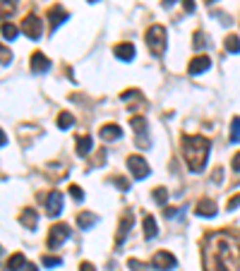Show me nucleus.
Returning <instances> with one entry per match:
<instances>
[{
    "instance_id": "obj_1",
    "label": "nucleus",
    "mask_w": 240,
    "mask_h": 271,
    "mask_svg": "<svg viewBox=\"0 0 240 271\" xmlns=\"http://www.w3.org/2000/svg\"><path fill=\"white\" fill-rule=\"evenodd\" d=\"M207 271H238L240 269V245L226 233H214L207 238L204 252Z\"/></svg>"
},
{
    "instance_id": "obj_2",
    "label": "nucleus",
    "mask_w": 240,
    "mask_h": 271,
    "mask_svg": "<svg viewBox=\"0 0 240 271\" xmlns=\"http://www.w3.org/2000/svg\"><path fill=\"white\" fill-rule=\"evenodd\" d=\"M211 142L207 137H185L182 139V151H185V161L192 173H202L207 166Z\"/></svg>"
},
{
    "instance_id": "obj_3",
    "label": "nucleus",
    "mask_w": 240,
    "mask_h": 271,
    "mask_svg": "<svg viewBox=\"0 0 240 271\" xmlns=\"http://www.w3.org/2000/svg\"><path fill=\"white\" fill-rule=\"evenodd\" d=\"M147 46L154 55H163L166 51V29L161 24H154L147 29Z\"/></svg>"
},
{
    "instance_id": "obj_4",
    "label": "nucleus",
    "mask_w": 240,
    "mask_h": 271,
    "mask_svg": "<svg viewBox=\"0 0 240 271\" xmlns=\"http://www.w3.org/2000/svg\"><path fill=\"white\" fill-rule=\"evenodd\" d=\"M67 238H70V226L58 223V226H53V228H51V233H48V247H51V250H56V247H60Z\"/></svg>"
},
{
    "instance_id": "obj_5",
    "label": "nucleus",
    "mask_w": 240,
    "mask_h": 271,
    "mask_svg": "<svg viewBox=\"0 0 240 271\" xmlns=\"http://www.w3.org/2000/svg\"><path fill=\"white\" fill-rule=\"evenodd\" d=\"M130 125H132V130H135V137H137V144L142 146V149H147L151 142L147 139V120L142 118V115H135L132 120H130Z\"/></svg>"
},
{
    "instance_id": "obj_6",
    "label": "nucleus",
    "mask_w": 240,
    "mask_h": 271,
    "mask_svg": "<svg viewBox=\"0 0 240 271\" xmlns=\"http://www.w3.org/2000/svg\"><path fill=\"white\" fill-rule=\"evenodd\" d=\"M127 168H130V173H132L137 180H144V178L149 175V163L144 161L142 156H137V154L127 159Z\"/></svg>"
},
{
    "instance_id": "obj_7",
    "label": "nucleus",
    "mask_w": 240,
    "mask_h": 271,
    "mask_svg": "<svg viewBox=\"0 0 240 271\" xmlns=\"http://www.w3.org/2000/svg\"><path fill=\"white\" fill-rule=\"evenodd\" d=\"M151 267L156 271H171L176 267V257L171 254V252H166V250H161V252H156L154 254V259H151Z\"/></svg>"
},
{
    "instance_id": "obj_8",
    "label": "nucleus",
    "mask_w": 240,
    "mask_h": 271,
    "mask_svg": "<svg viewBox=\"0 0 240 271\" xmlns=\"http://www.w3.org/2000/svg\"><path fill=\"white\" fill-rule=\"evenodd\" d=\"M22 31L29 36L31 41H39L41 39V20L36 15H27L24 22H22Z\"/></svg>"
},
{
    "instance_id": "obj_9",
    "label": "nucleus",
    "mask_w": 240,
    "mask_h": 271,
    "mask_svg": "<svg viewBox=\"0 0 240 271\" xmlns=\"http://www.w3.org/2000/svg\"><path fill=\"white\" fill-rule=\"evenodd\" d=\"M51 70V60L46 58L43 53H34L31 55V72L34 75H43Z\"/></svg>"
},
{
    "instance_id": "obj_10",
    "label": "nucleus",
    "mask_w": 240,
    "mask_h": 271,
    "mask_svg": "<svg viewBox=\"0 0 240 271\" xmlns=\"http://www.w3.org/2000/svg\"><path fill=\"white\" fill-rule=\"evenodd\" d=\"M132 223H135V216L127 211L125 216L120 218V226H118V235H116V245H122L125 243V238H127V233H130V228H132Z\"/></svg>"
},
{
    "instance_id": "obj_11",
    "label": "nucleus",
    "mask_w": 240,
    "mask_h": 271,
    "mask_svg": "<svg viewBox=\"0 0 240 271\" xmlns=\"http://www.w3.org/2000/svg\"><path fill=\"white\" fill-rule=\"evenodd\" d=\"M209 67H211V58L200 55V58H195V60L187 65V72H190V75H202V72H207Z\"/></svg>"
},
{
    "instance_id": "obj_12",
    "label": "nucleus",
    "mask_w": 240,
    "mask_h": 271,
    "mask_svg": "<svg viewBox=\"0 0 240 271\" xmlns=\"http://www.w3.org/2000/svg\"><path fill=\"white\" fill-rule=\"evenodd\" d=\"M195 214L202 218H209V216H216V204L211 199H202L197 207H195Z\"/></svg>"
},
{
    "instance_id": "obj_13",
    "label": "nucleus",
    "mask_w": 240,
    "mask_h": 271,
    "mask_svg": "<svg viewBox=\"0 0 240 271\" xmlns=\"http://www.w3.org/2000/svg\"><path fill=\"white\" fill-rule=\"evenodd\" d=\"M46 207H48V216H58L60 209H62V194L60 192H51Z\"/></svg>"
},
{
    "instance_id": "obj_14",
    "label": "nucleus",
    "mask_w": 240,
    "mask_h": 271,
    "mask_svg": "<svg viewBox=\"0 0 240 271\" xmlns=\"http://www.w3.org/2000/svg\"><path fill=\"white\" fill-rule=\"evenodd\" d=\"M99 137L106 139V142H113V139H120V137H122V130H120L118 125L111 123V125H103V127L99 130Z\"/></svg>"
},
{
    "instance_id": "obj_15",
    "label": "nucleus",
    "mask_w": 240,
    "mask_h": 271,
    "mask_svg": "<svg viewBox=\"0 0 240 271\" xmlns=\"http://www.w3.org/2000/svg\"><path fill=\"white\" fill-rule=\"evenodd\" d=\"M67 17H70V15H67V10H65V7H51V10H48V20H51L53 29L60 27Z\"/></svg>"
},
{
    "instance_id": "obj_16",
    "label": "nucleus",
    "mask_w": 240,
    "mask_h": 271,
    "mask_svg": "<svg viewBox=\"0 0 240 271\" xmlns=\"http://www.w3.org/2000/svg\"><path fill=\"white\" fill-rule=\"evenodd\" d=\"M20 221H22V226H27L29 230H36V226H39V214H36L34 209H24V211L20 214Z\"/></svg>"
},
{
    "instance_id": "obj_17",
    "label": "nucleus",
    "mask_w": 240,
    "mask_h": 271,
    "mask_svg": "<svg viewBox=\"0 0 240 271\" xmlns=\"http://www.w3.org/2000/svg\"><path fill=\"white\" fill-rule=\"evenodd\" d=\"M116 58H120V60H132L135 58V46L132 43H120V46H116Z\"/></svg>"
},
{
    "instance_id": "obj_18",
    "label": "nucleus",
    "mask_w": 240,
    "mask_h": 271,
    "mask_svg": "<svg viewBox=\"0 0 240 271\" xmlns=\"http://www.w3.org/2000/svg\"><path fill=\"white\" fill-rule=\"evenodd\" d=\"M96 223V214H91V211H82V214H77V228H82V230H87Z\"/></svg>"
},
{
    "instance_id": "obj_19",
    "label": "nucleus",
    "mask_w": 240,
    "mask_h": 271,
    "mask_svg": "<svg viewBox=\"0 0 240 271\" xmlns=\"http://www.w3.org/2000/svg\"><path fill=\"white\" fill-rule=\"evenodd\" d=\"M91 146H94L91 137H87V135L77 137V154H80V156H87V154L91 151Z\"/></svg>"
},
{
    "instance_id": "obj_20",
    "label": "nucleus",
    "mask_w": 240,
    "mask_h": 271,
    "mask_svg": "<svg viewBox=\"0 0 240 271\" xmlns=\"http://www.w3.org/2000/svg\"><path fill=\"white\" fill-rule=\"evenodd\" d=\"M27 267V259H24V254H12L10 257V262H7V271H20V269H24Z\"/></svg>"
},
{
    "instance_id": "obj_21",
    "label": "nucleus",
    "mask_w": 240,
    "mask_h": 271,
    "mask_svg": "<svg viewBox=\"0 0 240 271\" xmlns=\"http://www.w3.org/2000/svg\"><path fill=\"white\" fill-rule=\"evenodd\" d=\"M156 230H159V226H156L154 216H144V238H147V240L156 238Z\"/></svg>"
},
{
    "instance_id": "obj_22",
    "label": "nucleus",
    "mask_w": 240,
    "mask_h": 271,
    "mask_svg": "<svg viewBox=\"0 0 240 271\" xmlns=\"http://www.w3.org/2000/svg\"><path fill=\"white\" fill-rule=\"evenodd\" d=\"M15 10H17V0H0V15L2 17H10Z\"/></svg>"
},
{
    "instance_id": "obj_23",
    "label": "nucleus",
    "mask_w": 240,
    "mask_h": 271,
    "mask_svg": "<svg viewBox=\"0 0 240 271\" xmlns=\"http://www.w3.org/2000/svg\"><path fill=\"white\" fill-rule=\"evenodd\" d=\"M72 123H75V118H72L70 113H60V115H58V127H60V130L72 127Z\"/></svg>"
},
{
    "instance_id": "obj_24",
    "label": "nucleus",
    "mask_w": 240,
    "mask_h": 271,
    "mask_svg": "<svg viewBox=\"0 0 240 271\" xmlns=\"http://www.w3.org/2000/svg\"><path fill=\"white\" fill-rule=\"evenodd\" d=\"M226 51H228V53H240V39L238 36H228V39H226Z\"/></svg>"
},
{
    "instance_id": "obj_25",
    "label": "nucleus",
    "mask_w": 240,
    "mask_h": 271,
    "mask_svg": "<svg viewBox=\"0 0 240 271\" xmlns=\"http://www.w3.org/2000/svg\"><path fill=\"white\" fill-rule=\"evenodd\" d=\"M17 34H20V29L15 27V24H2V36H5V41H12Z\"/></svg>"
},
{
    "instance_id": "obj_26",
    "label": "nucleus",
    "mask_w": 240,
    "mask_h": 271,
    "mask_svg": "<svg viewBox=\"0 0 240 271\" xmlns=\"http://www.w3.org/2000/svg\"><path fill=\"white\" fill-rule=\"evenodd\" d=\"M151 194H154V199H156L159 204H166V199H168V190H166V188H156Z\"/></svg>"
},
{
    "instance_id": "obj_27",
    "label": "nucleus",
    "mask_w": 240,
    "mask_h": 271,
    "mask_svg": "<svg viewBox=\"0 0 240 271\" xmlns=\"http://www.w3.org/2000/svg\"><path fill=\"white\" fill-rule=\"evenodd\" d=\"M231 142H240V118H233V125H231Z\"/></svg>"
},
{
    "instance_id": "obj_28",
    "label": "nucleus",
    "mask_w": 240,
    "mask_h": 271,
    "mask_svg": "<svg viewBox=\"0 0 240 271\" xmlns=\"http://www.w3.org/2000/svg\"><path fill=\"white\" fill-rule=\"evenodd\" d=\"M70 194H72L77 202H82V199H84V192H82V188H77V185H70Z\"/></svg>"
},
{
    "instance_id": "obj_29",
    "label": "nucleus",
    "mask_w": 240,
    "mask_h": 271,
    "mask_svg": "<svg viewBox=\"0 0 240 271\" xmlns=\"http://www.w3.org/2000/svg\"><path fill=\"white\" fill-rule=\"evenodd\" d=\"M204 46H207L204 34H202V31H197V34H195V48H204Z\"/></svg>"
},
{
    "instance_id": "obj_30",
    "label": "nucleus",
    "mask_w": 240,
    "mask_h": 271,
    "mask_svg": "<svg viewBox=\"0 0 240 271\" xmlns=\"http://www.w3.org/2000/svg\"><path fill=\"white\" fill-rule=\"evenodd\" d=\"M62 262H60L58 257H43V267H60Z\"/></svg>"
},
{
    "instance_id": "obj_31",
    "label": "nucleus",
    "mask_w": 240,
    "mask_h": 271,
    "mask_svg": "<svg viewBox=\"0 0 240 271\" xmlns=\"http://www.w3.org/2000/svg\"><path fill=\"white\" fill-rule=\"evenodd\" d=\"M226 207H228V211H233V209H238V207H240V194H236L233 199H228V204H226Z\"/></svg>"
},
{
    "instance_id": "obj_32",
    "label": "nucleus",
    "mask_w": 240,
    "mask_h": 271,
    "mask_svg": "<svg viewBox=\"0 0 240 271\" xmlns=\"http://www.w3.org/2000/svg\"><path fill=\"white\" fill-rule=\"evenodd\" d=\"M127 264H130V269H135V271H142V269H144V264H142V262H137V259H130Z\"/></svg>"
},
{
    "instance_id": "obj_33",
    "label": "nucleus",
    "mask_w": 240,
    "mask_h": 271,
    "mask_svg": "<svg viewBox=\"0 0 240 271\" xmlns=\"http://www.w3.org/2000/svg\"><path fill=\"white\" fill-rule=\"evenodd\" d=\"M116 185H118L120 190H127V188H130V183H127L125 178H118V180H116Z\"/></svg>"
},
{
    "instance_id": "obj_34",
    "label": "nucleus",
    "mask_w": 240,
    "mask_h": 271,
    "mask_svg": "<svg viewBox=\"0 0 240 271\" xmlns=\"http://www.w3.org/2000/svg\"><path fill=\"white\" fill-rule=\"evenodd\" d=\"M80 271H96V267H94V264H89V262H82Z\"/></svg>"
},
{
    "instance_id": "obj_35",
    "label": "nucleus",
    "mask_w": 240,
    "mask_h": 271,
    "mask_svg": "<svg viewBox=\"0 0 240 271\" xmlns=\"http://www.w3.org/2000/svg\"><path fill=\"white\" fill-rule=\"evenodd\" d=\"M233 170H240V151L236 154V159H233Z\"/></svg>"
},
{
    "instance_id": "obj_36",
    "label": "nucleus",
    "mask_w": 240,
    "mask_h": 271,
    "mask_svg": "<svg viewBox=\"0 0 240 271\" xmlns=\"http://www.w3.org/2000/svg\"><path fill=\"white\" fill-rule=\"evenodd\" d=\"M24 271H39V269H36V264H27V267H24Z\"/></svg>"
},
{
    "instance_id": "obj_37",
    "label": "nucleus",
    "mask_w": 240,
    "mask_h": 271,
    "mask_svg": "<svg viewBox=\"0 0 240 271\" xmlns=\"http://www.w3.org/2000/svg\"><path fill=\"white\" fill-rule=\"evenodd\" d=\"M5 142H7V139H5V132H2V130H0V146H2V144H5Z\"/></svg>"
},
{
    "instance_id": "obj_38",
    "label": "nucleus",
    "mask_w": 240,
    "mask_h": 271,
    "mask_svg": "<svg viewBox=\"0 0 240 271\" xmlns=\"http://www.w3.org/2000/svg\"><path fill=\"white\" fill-rule=\"evenodd\" d=\"M173 2H176V0H163V5H166V7H171Z\"/></svg>"
}]
</instances>
